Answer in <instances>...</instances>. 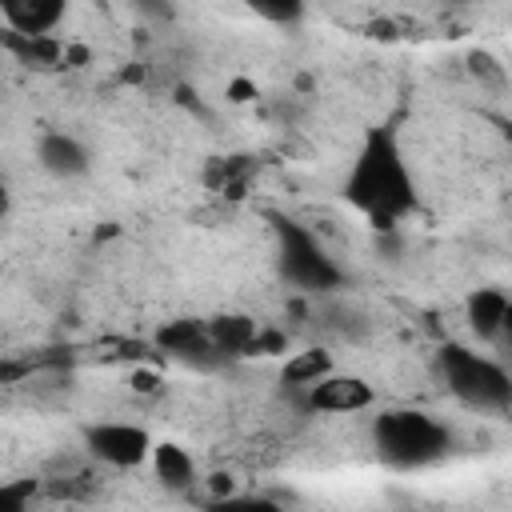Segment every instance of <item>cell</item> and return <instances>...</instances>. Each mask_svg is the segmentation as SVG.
Wrapping results in <instances>:
<instances>
[{"instance_id": "cell-1", "label": "cell", "mask_w": 512, "mask_h": 512, "mask_svg": "<svg viewBox=\"0 0 512 512\" xmlns=\"http://www.w3.org/2000/svg\"><path fill=\"white\" fill-rule=\"evenodd\" d=\"M340 192L372 228H396L416 212V180L392 124H376L364 132Z\"/></svg>"}, {"instance_id": "cell-2", "label": "cell", "mask_w": 512, "mask_h": 512, "mask_svg": "<svg viewBox=\"0 0 512 512\" xmlns=\"http://www.w3.org/2000/svg\"><path fill=\"white\" fill-rule=\"evenodd\" d=\"M372 444L392 468H428L448 456L452 432L420 408H384L372 420Z\"/></svg>"}, {"instance_id": "cell-3", "label": "cell", "mask_w": 512, "mask_h": 512, "mask_svg": "<svg viewBox=\"0 0 512 512\" xmlns=\"http://www.w3.org/2000/svg\"><path fill=\"white\" fill-rule=\"evenodd\" d=\"M268 220H272V236H276V264H280V276H284L296 292L324 296V292L344 288V268L328 256V248L316 240L312 228H304L300 220L280 216V212H272Z\"/></svg>"}, {"instance_id": "cell-4", "label": "cell", "mask_w": 512, "mask_h": 512, "mask_svg": "<svg viewBox=\"0 0 512 512\" xmlns=\"http://www.w3.org/2000/svg\"><path fill=\"white\" fill-rule=\"evenodd\" d=\"M440 376L448 384V392L476 412H512V376L504 372L500 360L472 352L468 344L448 340L436 356Z\"/></svg>"}, {"instance_id": "cell-5", "label": "cell", "mask_w": 512, "mask_h": 512, "mask_svg": "<svg viewBox=\"0 0 512 512\" xmlns=\"http://www.w3.org/2000/svg\"><path fill=\"white\" fill-rule=\"evenodd\" d=\"M80 436H84L88 456L108 468H140L144 460H152V448H156L148 428L128 424V420H96V424H84Z\"/></svg>"}, {"instance_id": "cell-6", "label": "cell", "mask_w": 512, "mask_h": 512, "mask_svg": "<svg viewBox=\"0 0 512 512\" xmlns=\"http://www.w3.org/2000/svg\"><path fill=\"white\" fill-rule=\"evenodd\" d=\"M304 396V408L308 412H364L376 404V388L364 380V376H352V372H328L320 376L316 384L300 388Z\"/></svg>"}, {"instance_id": "cell-7", "label": "cell", "mask_w": 512, "mask_h": 512, "mask_svg": "<svg viewBox=\"0 0 512 512\" xmlns=\"http://www.w3.org/2000/svg\"><path fill=\"white\" fill-rule=\"evenodd\" d=\"M156 344L184 360V364H196V368H216L224 364L228 356L216 348V340L208 336V320H168L160 332H156Z\"/></svg>"}, {"instance_id": "cell-8", "label": "cell", "mask_w": 512, "mask_h": 512, "mask_svg": "<svg viewBox=\"0 0 512 512\" xmlns=\"http://www.w3.org/2000/svg\"><path fill=\"white\" fill-rule=\"evenodd\" d=\"M36 160H40V168H44L48 176H56V180H72V176H84V172L92 168L88 148H84L72 132H64V128L40 132V140H36Z\"/></svg>"}, {"instance_id": "cell-9", "label": "cell", "mask_w": 512, "mask_h": 512, "mask_svg": "<svg viewBox=\"0 0 512 512\" xmlns=\"http://www.w3.org/2000/svg\"><path fill=\"white\" fill-rule=\"evenodd\" d=\"M4 28L28 36H52V28L68 16V0H0Z\"/></svg>"}, {"instance_id": "cell-10", "label": "cell", "mask_w": 512, "mask_h": 512, "mask_svg": "<svg viewBox=\"0 0 512 512\" xmlns=\"http://www.w3.org/2000/svg\"><path fill=\"white\" fill-rule=\"evenodd\" d=\"M508 292L500 288H476L468 300H464V320H468V332L476 340H500L504 332V316H508Z\"/></svg>"}, {"instance_id": "cell-11", "label": "cell", "mask_w": 512, "mask_h": 512, "mask_svg": "<svg viewBox=\"0 0 512 512\" xmlns=\"http://www.w3.org/2000/svg\"><path fill=\"white\" fill-rule=\"evenodd\" d=\"M260 320L248 312H216L208 316V336L216 340V348L232 360V356H252V344L260 336Z\"/></svg>"}, {"instance_id": "cell-12", "label": "cell", "mask_w": 512, "mask_h": 512, "mask_svg": "<svg viewBox=\"0 0 512 512\" xmlns=\"http://www.w3.org/2000/svg\"><path fill=\"white\" fill-rule=\"evenodd\" d=\"M0 40H4V52L16 56L20 64H28V68H52V64H60V56H64V48H60L52 36H28V32L4 28Z\"/></svg>"}, {"instance_id": "cell-13", "label": "cell", "mask_w": 512, "mask_h": 512, "mask_svg": "<svg viewBox=\"0 0 512 512\" xmlns=\"http://www.w3.org/2000/svg\"><path fill=\"white\" fill-rule=\"evenodd\" d=\"M152 472H156V480H160L164 488H172V492H180V488H188V484L196 480L192 456H188L180 444H172V440H160V444L152 448Z\"/></svg>"}, {"instance_id": "cell-14", "label": "cell", "mask_w": 512, "mask_h": 512, "mask_svg": "<svg viewBox=\"0 0 512 512\" xmlns=\"http://www.w3.org/2000/svg\"><path fill=\"white\" fill-rule=\"evenodd\" d=\"M336 364H332V352H324V348H300V352H292L288 360H284V368H280V384L284 388H308V384H316L320 376H328Z\"/></svg>"}, {"instance_id": "cell-15", "label": "cell", "mask_w": 512, "mask_h": 512, "mask_svg": "<svg viewBox=\"0 0 512 512\" xmlns=\"http://www.w3.org/2000/svg\"><path fill=\"white\" fill-rule=\"evenodd\" d=\"M236 4H244L248 12H256L268 24H296L308 8V0H236Z\"/></svg>"}, {"instance_id": "cell-16", "label": "cell", "mask_w": 512, "mask_h": 512, "mask_svg": "<svg viewBox=\"0 0 512 512\" xmlns=\"http://www.w3.org/2000/svg\"><path fill=\"white\" fill-rule=\"evenodd\" d=\"M468 72H472L480 84H488V88H504V84H508L504 68H500L488 52H472V56H468Z\"/></svg>"}, {"instance_id": "cell-17", "label": "cell", "mask_w": 512, "mask_h": 512, "mask_svg": "<svg viewBox=\"0 0 512 512\" xmlns=\"http://www.w3.org/2000/svg\"><path fill=\"white\" fill-rule=\"evenodd\" d=\"M144 20H152V24H172L176 20V8H172V0H128Z\"/></svg>"}, {"instance_id": "cell-18", "label": "cell", "mask_w": 512, "mask_h": 512, "mask_svg": "<svg viewBox=\"0 0 512 512\" xmlns=\"http://www.w3.org/2000/svg\"><path fill=\"white\" fill-rule=\"evenodd\" d=\"M32 492H36V484H32V480L4 484V488H0V508H16V512H20V508L28 504V496H32Z\"/></svg>"}, {"instance_id": "cell-19", "label": "cell", "mask_w": 512, "mask_h": 512, "mask_svg": "<svg viewBox=\"0 0 512 512\" xmlns=\"http://www.w3.org/2000/svg\"><path fill=\"white\" fill-rule=\"evenodd\" d=\"M500 344L512 348V300H508V316H504V332H500Z\"/></svg>"}, {"instance_id": "cell-20", "label": "cell", "mask_w": 512, "mask_h": 512, "mask_svg": "<svg viewBox=\"0 0 512 512\" xmlns=\"http://www.w3.org/2000/svg\"><path fill=\"white\" fill-rule=\"evenodd\" d=\"M444 4H464V0H444Z\"/></svg>"}, {"instance_id": "cell-21", "label": "cell", "mask_w": 512, "mask_h": 512, "mask_svg": "<svg viewBox=\"0 0 512 512\" xmlns=\"http://www.w3.org/2000/svg\"><path fill=\"white\" fill-rule=\"evenodd\" d=\"M508 140H512V128H508Z\"/></svg>"}]
</instances>
